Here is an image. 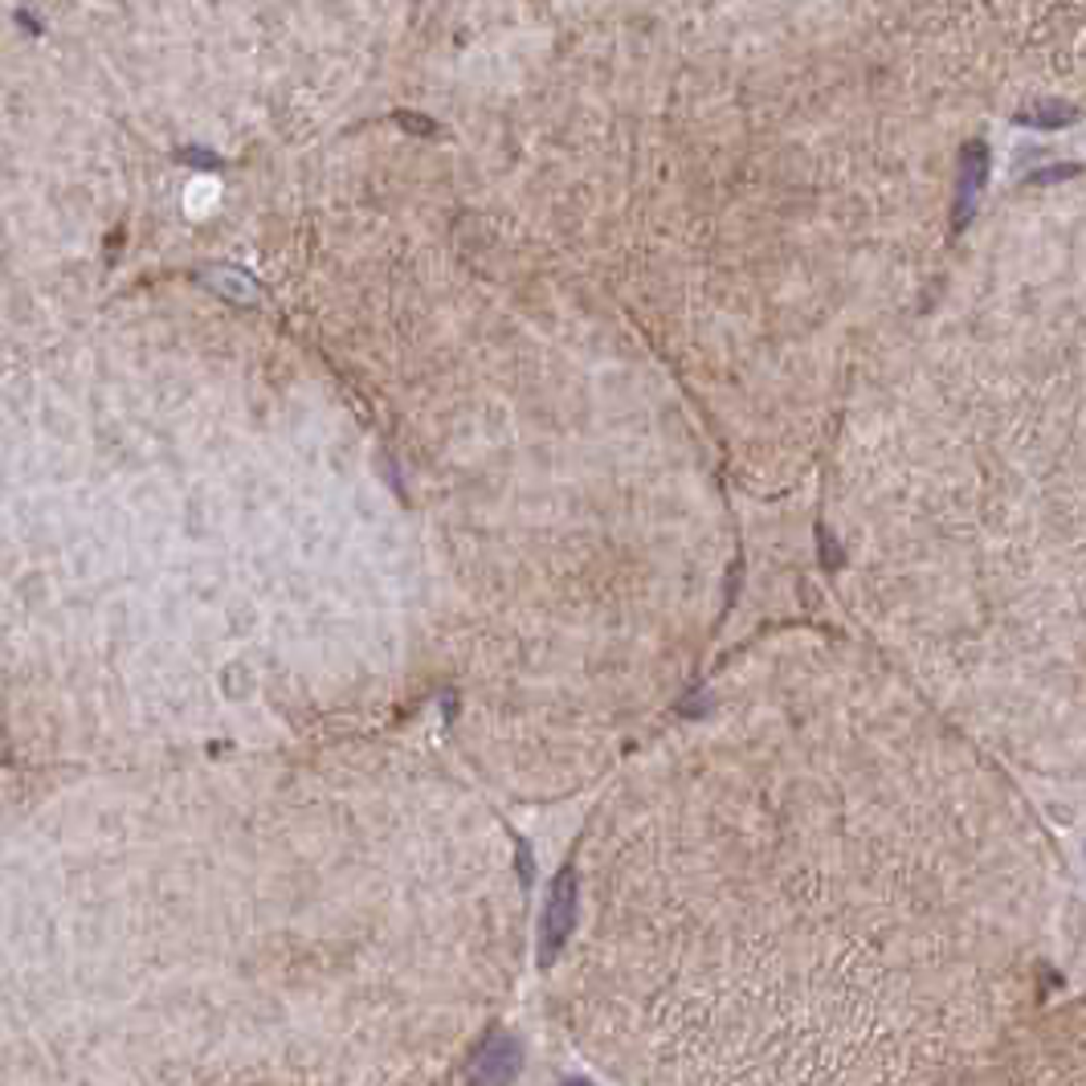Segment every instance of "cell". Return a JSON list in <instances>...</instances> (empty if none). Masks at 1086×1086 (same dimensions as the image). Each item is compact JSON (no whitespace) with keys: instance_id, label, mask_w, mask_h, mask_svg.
<instances>
[{"instance_id":"cell-1","label":"cell","mask_w":1086,"mask_h":1086,"mask_svg":"<svg viewBox=\"0 0 1086 1086\" xmlns=\"http://www.w3.org/2000/svg\"><path fill=\"white\" fill-rule=\"evenodd\" d=\"M1058 862L879 649L772 637L596 788L547 1009L613 1086H956L1037 1009Z\"/></svg>"},{"instance_id":"cell-4","label":"cell","mask_w":1086,"mask_h":1086,"mask_svg":"<svg viewBox=\"0 0 1086 1086\" xmlns=\"http://www.w3.org/2000/svg\"><path fill=\"white\" fill-rule=\"evenodd\" d=\"M985 176H988V148L981 139H972L964 148V160H960V180H956V213H951L956 225H964L972 217V209L981 201V188H985Z\"/></svg>"},{"instance_id":"cell-5","label":"cell","mask_w":1086,"mask_h":1086,"mask_svg":"<svg viewBox=\"0 0 1086 1086\" xmlns=\"http://www.w3.org/2000/svg\"><path fill=\"white\" fill-rule=\"evenodd\" d=\"M1070 119H1074V106H1062V102H1041L1037 111L1021 115V123H1030V127H1062Z\"/></svg>"},{"instance_id":"cell-6","label":"cell","mask_w":1086,"mask_h":1086,"mask_svg":"<svg viewBox=\"0 0 1086 1086\" xmlns=\"http://www.w3.org/2000/svg\"><path fill=\"white\" fill-rule=\"evenodd\" d=\"M396 119L408 123V131H433V123H429V119H417V115H405V111H401Z\"/></svg>"},{"instance_id":"cell-3","label":"cell","mask_w":1086,"mask_h":1086,"mask_svg":"<svg viewBox=\"0 0 1086 1086\" xmlns=\"http://www.w3.org/2000/svg\"><path fill=\"white\" fill-rule=\"evenodd\" d=\"M956 1086H1086V1005L1034 1009Z\"/></svg>"},{"instance_id":"cell-2","label":"cell","mask_w":1086,"mask_h":1086,"mask_svg":"<svg viewBox=\"0 0 1086 1086\" xmlns=\"http://www.w3.org/2000/svg\"><path fill=\"white\" fill-rule=\"evenodd\" d=\"M527 907L498 797L405 728L9 768L0 1086H458Z\"/></svg>"}]
</instances>
